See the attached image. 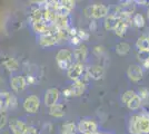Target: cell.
<instances>
[{"label":"cell","instance_id":"obj_1","mask_svg":"<svg viewBox=\"0 0 149 134\" xmlns=\"http://www.w3.org/2000/svg\"><path fill=\"white\" fill-rule=\"evenodd\" d=\"M128 128L131 134H149V113L134 115L129 121Z\"/></svg>","mask_w":149,"mask_h":134},{"label":"cell","instance_id":"obj_2","mask_svg":"<svg viewBox=\"0 0 149 134\" xmlns=\"http://www.w3.org/2000/svg\"><path fill=\"white\" fill-rule=\"evenodd\" d=\"M85 13L88 17L99 19V18H105L109 15V8L104 4H93L85 9Z\"/></svg>","mask_w":149,"mask_h":134},{"label":"cell","instance_id":"obj_3","mask_svg":"<svg viewBox=\"0 0 149 134\" xmlns=\"http://www.w3.org/2000/svg\"><path fill=\"white\" fill-rule=\"evenodd\" d=\"M136 9V2L135 1H123L117 5L115 9V15L118 17H130L132 13H135Z\"/></svg>","mask_w":149,"mask_h":134},{"label":"cell","instance_id":"obj_4","mask_svg":"<svg viewBox=\"0 0 149 134\" xmlns=\"http://www.w3.org/2000/svg\"><path fill=\"white\" fill-rule=\"evenodd\" d=\"M72 58L74 54L68 49H61L57 54V64L61 69H68L72 65Z\"/></svg>","mask_w":149,"mask_h":134},{"label":"cell","instance_id":"obj_5","mask_svg":"<svg viewBox=\"0 0 149 134\" xmlns=\"http://www.w3.org/2000/svg\"><path fill=\"white\" fill-rule=\"evenodd\" d=\"M85 88H86V83L82 82V81H76L69 88H67L66 91H63V94L65 95H81L84 92H85Z\"/></svg>","mask_w":149,"mask_h":134},{"label":"cell","instance_id":"obj_6","mask_svg":"<svg viewBox=\"0 0 149 134\" xmlns=\"http://www.w3.org/2000/svg\"><path fill=\"white\" fill-rule=\"evenodd\" d=\"M97 128H98L97 123L95 121H91V120H82L78 124V130L84 134L96 133Z\"/></svg>","mask_w":149,"mask_h":134},{"label":"cell","instance_id":"obj_7","mask_svg":"<svg viewBox=\"0 0 149 134\" xmlns=\"http://www.w3.org/2000/svg\"><path fill=\"white\" fill-rule=\"evenodd\" d=\"M127 75L132 82H139L143 78V67H140L138 65H130L127 69Z\"/></svg>","mask_w":149,"mask_h":134},{"label":"cell","instance_id":"obj_8","mask_svg":"<svg viewBox=\"0 0 149 134\" xmlns=\"http://www.w3.org/2000/svg\"><path fill=\"white\" fill-rule=\"evenodd\" d=\"M84 73V65L81 63H74L72 64L67 70V74H68V77L72 81H78Z\"/></svg>","mask_w":149,"mask_h":134},{"label":"cell","instance_id":"obj_9","mask_svg":"<svg viewBox=\"0 0 149 134\" xmlns=\"http://www.w3.org/2000/svg\"><path fill=\"white\" fill-rule=\"evenodd\" d=\"M130 17H119V22L117 27L115 28V34L118 37H124L128 27L130 25Z\"/></svg>","mask_w":149,"mask_h":134},{"label":"cell","instance_id":"obj_10","mask_svg":"<svg viewBox=\"0 0 149 134\" xmlns=\"http://www.w3.org/2000/svg\"><path fill=\"white\" fill-rule=\"evenodd\" d=\"M87 75L90 78H93L95 81H99L101 79L104 75H105V69L102 66L100 65H93V66H90L88 67L87 69Z\"/></svg>","mask_w":149,"mask_h":134},{"label":"cell","instance_id":"obj_11","mask_svg":"<svg viewBox=\"0 0 149 134\" xmlns=\"http://www.w3.org/2000/svg\"><path fill=\"white\" fill-rule=\"evenodd\" d=\"M119 22V17L115 13H110L107 17H105L104 21V27L106 30H115V28L117 27Z\"/></svg>","mask_w":149,"mask_h":134},{"label":"cell","instance_id":"obj_12","mask_svg":"<svg viewBox=\"0 0 149 134\" xmlns=\"http://www.w3.org/2000/svg\"><path fill=\"white\" fill-rule=\"evenodd\" d=\"M58 98H59V91L56 88H51L47 91V93L45 95V103H46V105L52 106L57 103Z\"/></svg>","mask_w":149,"mask_h":134},{"label":"cell","instance_id":"obj_13","mask_svg":"<svg viewBox=\"0 0 149 134\" xmlns=\"http://www.w3.org/2000/svg\"><path fill=\"white\" fill-rule=\"evenodd\" d=\"M87 55H88V48L85 45H79L74 53V59L77 60V63H81V64L86 59Z\"/></svg>","mask_w":149,"mask_h":134},{"label":"cell","instance_id":"obj_14","mask_svg":"<svg viewBox=\"0 0 149 134\" xmlns=\"http://www.w3.org/2000/svg\"><path fill=\"white\" fill-rule=\"evenodd\" d=\"M25 109L31 113H35L39 109V100L36 96H30L25 103Z\"/></svg>","mask_w":149,"mask_h":134},{"label":"cell","instance_id":"obj_15","mask_svg":"<svg viewBox=\"0 0 149 134\" xmlns=\"http://www.w3.org/2000/svg\"><path fill=\"white\" fill-rule=\"evenodd\" d=\"M138 51H149V38L147 35H141L136 41Z\"/></svg>","mask_w":149,"mask_h":134},{"label":"cell","instance_id":"obj_16","mask_svg":"<svg viewBox=\"0 0 149 134\" xmlns=\"http://www.w3.org/2000/svg\"><path fill=\"white\" fill-rule=\"evenodd\" d=\"M10 126H11L13 132L15 134H25L26 130H27L25 124L19 121H13L10 123Z\"/></svg>","mask_w":149,"mask_h":134},{"label":"cell","instance_id":"obj_17","mask_svg":"<svg viewBox=\"0 0 149 134\" xmlns=\"http://www.w3.org/2000/svg\"><path fill=\"white\" fill-rule=\"evenodd\" d=\"M129 51H130V45L128 44V43H119L116 46V53L118 55H121V56L128 54Z\"/></svg>","mask_w":149,"mask_h":134},{"label":"cell","instance_id":"obj_18","mask_svg":"<svg viewBox=\"0 0 149 134\" xmlns=\"http://www.w3.org/2000/svg\"><path fill=\"white\" fill-rule=\"evenodd\" d=\"M58 38H59V36H56V35H47L41 38V44L44 46H50V45L56 44Z\"/></svg>","mask_w":149,"mask_h":134},{"label":"cell","instance_id":"obj_19","mask_svg":"<svg viewBox=\"0 0 149 134\" xmlns=\"http://www.w3.org/2000/svg\"><path fill=\"white\" fill-rule=\"evenodd\" d=\"M141 104H143V102H141L140 97L136 94V95H135V97H134L130 102L127 104V106H128V109H132V111H136V109H138L140 106H141Z\"/></svg>","mask_w":149,"mask_h":134},{"label":"cell","instance_id":"obj_20","mask_svg":"<svg viewBox=\"0 0 149 134\" xmlns=\"http://www.w3.org/2000/svg\"><path fill=\"white\" fill-rule=\"evenodd\" d=\"M50 114L56 117H60L63 115V106L60 104H55L52 106H50Z\"/></svg>","mask_w":149,"mask_h":134},{"label":"cell","instance_id":"obj_21","mask_svg":"<svg viewBox=\"0 0 149 134\" xmlns=\"http://www.w3.org/2000/svg\"><path fill=\"white\" fill-rule=\"evenodd\" d=\"M132 24L136 28H143L145 27V18L141 13H136L132 18Z\"/></svg>","mask_w":149,"mask_h":134},{"label":"cell","instance_id":"obj_22","mask_svg":"<svg viewBox=\"0 0 149 134\" xmlns=\"http://www.w3.org/2000/svg\"><path fill=\"white\" fill-rule=\"evenodd\" d=\"M135 95H136V93H135L134 91H131V89L126 91L124 94H123V96H121V101H123L125 104H128V103L130 102L131 100L135 97Z\"/></svg>","mask_w":149,"mask_h":134},{"label":"cell","instance_id":"obj_23","mask_svg":"<svg viewBox=\"0 0 149 134\" xmlns=\"http://www.w3.org/2000/svg\"><path fill=\"white\" fill-rule=\"evenodd\" d=\"M74 132H76L74 123H67L62 128V133L63 134H74Z\"/></svg>","mask_w":149,"mask_h":134},{"label":"cell","instance_id":"obj_24","mask_svg":"<svg viewBox=\"0 0 149 134\" xmlns=\"http://www.w3.org/2000/svg\"><path fill=\"white\" fill-rule=\"evenodd\" d=\"M137 57L141 63L149 60V51H137Z\"/></svg>","mask_w":149,"mask_h":134},{"label":"cell","instance_id":"obj_25","mask_svg":"<svg viewBox=\"0 0 149 134\" xmlns=\"http://www.w3.org/2000/svg\"><path fill=\"white\" fill-rule=\"evenodd\" d=\"M35 28L40 32H46L47 30H48V26H47V24L42 22L41 20H39V21H36V22H35Z\"/></svg>","mask_w":149,"mask_h":134},{"label":"cell","instance_id":"obj_26","mask_svg":"<svg viewBox=\"0 0 149 134\" xmlns=\"http://www.w3.org/2000/svg\"><path fill=\"white\" fill-rule=\"evenodd\" d=\"M137 95L140 97L141 102H143V101H148V98H149V91L147 88H141L140 91H139V94H137Z\"/></svg>","mask_w":149,"mask_h":134},{"label":"cell","instance_id":"obj_27","mask_svg":"<svg viewBox=\"0 0 149 134\" xmlns=\"http://www.w3.org/2000/svg\"><path fill=\"white\" fill-rule=\"evenodd\" d=\"M104 51H105V49H104L102 46H95L93 49V53L97 56V57H100V56L104 54Z\"/></svg>","mask_w":149,"mask_h":134},{"label":"cell","instance_id":"obj_28","mask_svg":"<svg viewBox=\"0 0 149 134\" xmlns=\"http://www.w3.org/2000/svg\"><path fill=\"white\" fill-rule=\"evenodd\" d=\"M25 134H39V133L37 132V130H36V128H27V130H26Z\"/></svg>","mask_w":149,"mask_h":134},{"label":"cell","instance_id":"obj_29","mask_svg":"<svg viewBox=\"0 0 149 134\" xmlns=\"http://www.w3.org/2000/svg\"><path fill=\"white\" fill-rule=\"evenodd\" d=\"M136 4H138V5H141V6H146V5L148 4V1H143V0H137Z\"/></svg>","mask_w":149,"mask_h":134},{"label":"cell","instance_id":"obj_30","mask_svg":"<svg viewBox=\"0 0 149 134\" xmlns=\"http://www.w3.org/2000/svg\"><path fill=\"white\" fill-rule=\"evenodd\" d=\"M96 27H97V26H96V22H95V21H91V24H90V30H91V32H95V30H96Z\"/></svg>","mask_w":149,"mask_h":134},{"label":"cell","instance_id":"obj_31","mask_svg":"<svg viewBox=\"0 0 149 134\" xmlns=\"http://www.w3.org/2000/svg\"><path fill=\"white\" fill-rule=\"evenodd\" d=\"M143 67L145 69H149V60H146L143 63Z\"/></svg>","mask_w":149,"mask_h":134},{"label":"cell","instance_id":"obj_32","mask_svg":"<svg viewBox=\"0 0 149 134\" xmlns=\"http://www.w3.org/2000/svg\"><path fill=\"white\" fill-rule=\"evenodd\" d=\"M147 17H148V19H149V8H148V10H147Z\"/></svg>","mask_w":149,"mask_h":134},{"label":"cell","instance_id":"obj_33","mask_svg":"<svg viewBox=\"0 0 149 134\" xmlns=\"http://www.w3.org/2000/svg\"><path fill=\"white\" fill-rule=\"evenodd\" d=\"M90 134H102V133H97V132H96V133H90Z\"/></svg>","mask_w":149,"mask_h":134},{"label":"cell","instance_id":"obj_34","mask_svg":"<svg viewBox=\"0 0 149 134\" xmlns=\"http://www.w3.org/2000/svg\"><path fill=\"white\" fill-rule=\"evenodd\" d=\"M147 36H148V38H149V32H148V35H147Z\"/></svg>","mask_w":149,"mask_h":134}]
</instances>
